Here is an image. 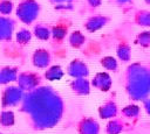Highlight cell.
Listing matches in <instances>:
<instances>
[{"label": "cell", "instance_id": "6da1fadb", "mask_svg": "<svg viewBox=\"0 0 150 134\" xmlns=\"http://www.w3.org/2000/svg\"><path fill=\"white\" fill-rule=\"evenodd\" d=\"M20 111L26 114L32 129L46 131L61 121L64 113V101L54 87L40 85L23 94Z\"/></svg>", "mask_w": 150, "mask_h": 134}, {"label": "cell", "instance_id": "7a4b0ae2", "mask_svg": "<svg viewBox=\"0 0 150 134\" xmlns=\"http://www.w3.org/2000/svg\"><path fill=\"white\" fill-rule=\"evenodd\" d=\"M122 85L132 101H143L150 96V65L144 62L129 64L124 70Z\"/></svg>", "mask_w": 150, "mask_h": 134}, {"label": "cell", "instance_id": "3957f363", "mask_svg": "<svg viewBox=\"0 0 150 134\" xmlns=\"http://www.w3.org/2000/svg\"><path fill=\"white\" fill-rule=\"evenodd\" d=\"M40 10L41 5L36 0H22L16 8V15L23 23L30 24L38 19Z\"/></svg>", "mask_w": 150, "mask_h": 134}, {"label": "cell", "instance_id": "277c9868", "mask_svg": "<svg viewBox=\"0 0 150 134\" xmlns=\"http://www.w3.org/2000/svg\"><path fill=\"white\" fill-rule=\"evenodd\" d=\"M71 21L68 17H60L53 26H50L52 31V42L54 45H60L63 43L66 36L68 35Z\"/></svg>", "mask_w": 150, "mask_h": 134}, {"label": "cell", "instance_id": "5b68a950", "mask_svg": "<svg viewBox=\"0 0 150 134\" xmlns=\"http://www.w3.org/2000/svg\"><path fill=\"white\" fill-rule=\"evenodd\" d=\"M18 86L25 92H29L36 87H39L42 83V77L38 72H30V71H25L18 75L16 78Z\"/></svg>", "mask_w": 150, "mask_h": 134}, {"label": "cell", "instance_id": "8992f818", "mask_svg": "<svg viewBox=\"0 0 150 134\" xmlns=\"http://www.w3.org/2000/svg\"><path fill=\"white\" fill-rule=\"evenodd\" d=\"M25 92L19 86H7L1 94V106L4 108L16 106L22 101Z\"/></svg>", "mask_w": 150, "mask_h": 134}, {"label": "cell", "instance_id": "52a82bcc", "mask_svg": "<svg viewBox=\"0 0 150 134\" xmlns=\"http://www.w3.org/2000/svg\"><path fill=\"white\" fill-rule=\"evenodd\" d=\"M110 20L111 17L105 14H94V15H90L83 22V26L88 33H95L101 28L105 27L110 22Z\"/></svg>", "mask_w": 150, "mask_h": 134}, {"label": "cell", "instance_id": "ba28073f", "mask_svg": "<svg viewBox=\"0 0 150 134\" xmlns=\"http://www.w3.org/2000/svg\"><path fill=\"white\" fill-rule=\"evenodd\" d=\"M67 73L73 78H87L89 76V68L84 61L74 58L67 66Z\"/></svg>", "mask_w": 150, "mask_h": 134}, {"label": "cell", "instance_id": "9c48e42d", "mask_svg": "<svg viewBox=\"0 0 150 134\" xmlns=\"http://www.w3.org/2000/svg\"><path fill=\"white\" fill-rule=\"evenodd\" d=\"M77 134H100V124L93 117H83L76 125Z\"/></svg>", "mask_w": 150, "mask_h": 134}, {"label": "cell", "instance_id": "30bf717a", "mask_svg": "<svg viewBox=\"0 0 150 134\" xmlns=\"http://www.w3.org/2000/svg\"><path fill=\"white\" fill-rule=\"evenodd\" d=\"M90 85L101 92H108L111 89L112 80H111V77L108 72L101 71L94 76V78L90 80Z\"/></svg>", "mask_w": 150, "mask_h": 134}, {"label": "cell", "instance_id": "8fae6325", "mask_svg": "<svg viewBox=\"0 0 150 134\" xmlns=\"http://www.w3.org/2000/svg\"><path fill=\"white\" fill-rule=\"evenodd\" d=\"M98 117L101 119H112L116 118L118 114V106L114 98L107 99L100 107H98Z\"/></svg>", "mask_w": 150, "mask_h": 134}, {"label": "cell", "instance_id": "7c38bea8", "mask_svg": "<svg viewBox=\"0 0 150 134\" xmlns=\"http://www.w3.org/2000/svg\"><path fill=\"white\" fill-rule=\"evenodd\" d=\"M32 61H33L34 66H36L39 69H46V68H48L50 65L52 55L47 49L40 48V49H36L33 52Z\"/></svg>", "mask_w": 150, "mask_h": 134}, {"label": "cell", "instance_id": "4fadbf2b", "mask_svg": "<svg viewBox=\"0 0 150 134\" xmlns=\"http://www.w3.org/2000/svg\"><path fill=\"white\" fill-rule=\"evenodd\" d=\"M90 80L87 78H74L69 83L70 90L77 96H88L90 93Z\"/></svg>", "mask_w": 150, "mask_h": 134}, {"label": "cell", "instance_id": "5bb4252c", "mask_svg": "<svg viewBox=\"0 0 150 134\" xmlns=\"http://www.w3.org/2000/svg\"><path fill=\"white\" fill-rule=\"evenodd\" d=\"M127 124L122 118H112L108 121L105 126V133L107 134H121L125 131Z\"/></svg>", "mask_w": 150, "mask_h": 134}, {"label": "cell", "instance_id": "9a60e30c", "mask_svg": "<svg viewBox=\"0 0 150 134\" xmlns=\"http://www.w3.org/2000/svg\"><path fill=\"white\" fill-rule=\"evenodd\" d=\"M116 55L117 58L123 62V63H128L131 59V47L127 41H121L118 42L117 47H116Z\"/></svg>", "mask_w": 150, "mask_h": 134}, {"label": "cell", "instance_id": "2e32d148", "mask_svg": "<svg viewBox=\"0 0 150 134\" xmlns=\"http://www.w3.org/2000/svg\"><path fill=\"white\" fill-rule=\"evenodd\" d=\"M14 28V21L8 17L0 16V40H9Z\"/></svg>", "mask_w": 150, "mask_h": 134}, {"label": "cell", "instance_id": "e0dca14e", "mask_svg": "<svg viewBox=\"0 0 150 134\" xmlns=\"http://www.w3.org/2000/svg\"><path fill=\"white\" fill-rule=\"evenodd\" d=\"M18 78V69L9 66L0 68V84H7L16 80Z\"/></svg>", "mask_w": 150, "mask_h": 134}, {"label": "cell", "instance_id": "ac0fdd59", "mask_svg": "<svg viewBox=\"0 0 150 134\" xmlns=\"http://www.w3.org/2000/svg\"><path fill=\"white\" fill-rule=\"evenodd\" d=\"M33 34L35 35L36 38L41 41H48L52 37V31H50V26L46 23H36L33 29Z\"/></svg>", "mask_w": 150, "mask_h": 134}, {"label": "cell", "instance_id": "d6986e66", "mask_svg": "<svg viewBox=\"0 0 150 134\" xmlns=\"http://www.w3.org/2000/svg\"><path fill=\"white\" fill-rule=\"evenodd\" d=\"M134 23L141 27H150V10L137 9L134 13Z\"/></svg>", "mask_w": 150, "mask_h": 134}, {"label": "cell", "instance_id": "ffe728a7", "mask_svg": "<svg viewBox=\"0 0 150 134\" xmlns=\"http://www.w3.org/2000/svg\"><path fill=\"white\" fill-rule=\"evenodd\" d=\"M86 41H87V37L82 34L81 30H74L68 35V42L71 48L80 49L82 45H84Z\"/></svg>", "mask_w": 150, "mask_h": 134}, {"label": "cell", "instance_id": "44dd1931", "mask_svg": "<svg viewBox=\"0 0 150 134\" xmlns=\"http://www.w3.org/2000/svg\"><path fill=\"white\" fill-rule=\"evenodd\" d=\"M63 75H64V71L60 65H52L45 71L43 77L47 80L53 82V80H60L63 77Z\"/></svg>", "mask_w": 150, "mask_h": 134}, {"label": "cell", "instance_id": "7402d4cb", "mask_svg": "<svg viewBox=\"0 0 150 134\" xmlns=\"http://www.w3.org/2000/svg\"><path fill=\"white\" fill-rule=\"evenodd\" d=\"M139 113H141V107L136 104L125 105L121 110V115L125 119H136L139 117Z\"/></svg>", "mask_w": 150, "mask_h": 134}, {"label": "cell", "instance_id": "603a6c76", "mask_svg": "<svg viewBox=\"0 0 150 134\" xmlns=\"http://www.w3.org/2000/svg\"><path fill=\"white\" fill-rule=\"evenodd\" d=\"M100 64L103 66V69L112 72H117L118 70V62L112 56H104L100 59Z\"/></svg>", "mask_w": 150, "mask_h": 134}, {"label": "cell", "instance_id": "cb8c5ba5", "mask_svg": "<svg viewBox=\"0 0 150 134\" xmlns=\"http://www.w3.org/2000/svg\"><path fill=\"white\" fill-rule=\"evenodd\" d=\"M134 42L141 45L142 48H149L150 47V30H144V31L138 33L135 36Z\"/></svg>", "mask_w": 150, "mask_h": 134}, {"label": "cell", "instance_id": "d4e9b609", "mask_svg": "<svg viewBox=\"0 0 150 134\" xmlns=\"http://www.w3.org/2000/svg\"><path fill=\"white\" fill-rule=\"evenodd\" d=\"M15 122V118H14V113L12 111H2L0 113V126L2 127H9L13 126Z\"/></svg>", "mask_w": 150, "mask_h": 134}, {"label": "cell", "instance_id": "484cf974", "mask_svg": "<svg viewBox=\"0 0 150 134\" xmlns=\"http://www.w3.org/2000/svg\"><path fill=\"white\" fill-rule=\"evenodd\" d=\"M30 38H32V34L28 29H21L16 34V41L22 45L27 44L30 41Z\"/></svg>", "mask_w": 150, "mask_h": 134}, {"label": "cell", "instance_id": "4316f807", "mask_svg": "<svg viewBox=\"0 0 150 134\" xmlns=\"http://www.w3.org/2000/svg\"><path fill=\"white\" fill-rule=\"evenodd\" d=\"M109 2L121 8L124 13L128 12V9H130L134 6V0H109Z\"/></svg>", "mask_w": 150, "mask_h": 134}, {"label": "cell", "instance_id": "83f0119b", "mask_svg": "<svg viewBox=\"0 0 150 134\" xmlns=\"http://www.w3.org/2000/svg\"><path fill=\"white\" fill-rule=\"evenodd\" d=\"M52 5H54V8L60 9V8H68L67 6H70L75 0H48Z\"/></svg>", "mask_w": 150, "mask_h": 134}, {"label": "cell", "instance_id": "f1b7e54d", "mask_svg": "<svg viewBox=\"0 0 150 134\" xmlns=\"http://www.w3.org/2000/svg\"><path fill=\"white\" fill-rule=\"evenodd\" d=\"M13 5L8 0H0V13L2 14H9L12 12Z\"/></svg>", "mask_w": 150, "mask_h": 134}, {"label": "cell", "instance_id": "f546056e", "mask_svg": "<svg viewBox=\"0 0 150 134\" xmlns=\"http://www.w3.org/2000/svg\"><path fill=\"white\" fill-rule=\"evenodd\" d=\"M87 3L89 5V7L91 9H95V8H98L102 3V0H87Z\"/></svg>", "mask_w": 150, "mask_h": 134}, {"label": "cell", "instance_id": "4dcf8cb0", "mask_svg": "<svg viewBox=\"0 0 150 134\" xmlns=\"http://www.w3.org/2000/svg\"><path fill=\"white\" fill-rule=\"evenodd\" d=\"M142 104H143V108L145 110V112L150 115V96H149L148 98H145V99L142 101Z\"/></svg>", "mask_w": 150, "mask_h": 134}, {"label": "cell", "instance_id": "1f68e13d", "mask_svg": "<svg viewBox=\"0 0 150 134\" xmlns=\"http://www.w3.org/2000/svg\"><path fill=\"white\" fill-rule=\"evenodd\" d=\"M144 2H145L146 5H150V0H144Z\"/></svg>", "mask_w": 150, "mask_h": 134}]
</instances>
